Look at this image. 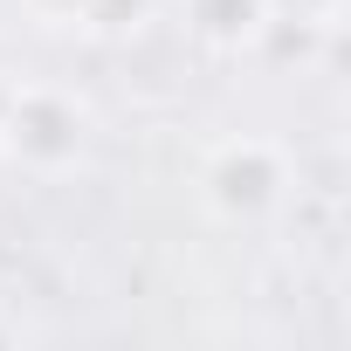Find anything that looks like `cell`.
Here are the masks:
<instances>
[{
    "label": "cell",
    "mask_w": 351,
    "mask_h": 351,
    "mask_svg": "<svg viewBox=\"0 0 351 351\" xmlns=\"http://www.w3.org/2000/svg\"><path fill=\"white\" fill-rule=\"evenodd\" d=\"M97 117L62 83H0V165L28 180H69L90 165Z\"/></svg>",
    "instance_id": "cell-1"
},
{
    "label": "cell",
    "mask_w": 351,
    "mask_h": 351,
    "mask_svg": "<svg viewBox=\"0 0 351 351\" xmlns=\"http://www.w3.org/2000/svg\"><path fill=\"white\" fill-rule=\"evenodd\" d=\"M289 186H296V158L282 138H262V131H234L221 145H207L200 158V207L228 228H262L289 207Z\"/></svg>",
    "instance_id": "cell-2"
},
{
    "label": "cell",
    "mask_w": 351,
    "mask_h": 351,
    "mask_svg": "<svg viewBox=\"0 0 351 351\" xmlns=\"http://www.w3.org/2000/svg\"><path fill=\"white\" fill-rule=\"evenodd\" d=\"M180 14L207 56H248L276 28V0H180Z\"/></svg>",
    "instance_id": "cell-3"
},
{
    "label": "cell",
    "mask_w": 351,
    "mask_h": 351,
    "mask_svg": "<svg viewBox=\"0 0 351 351\" xmlns=\"http://www.w3.org/2000/svg\"><path fill=\"white\" fill-rule=\"evenodd\" d=\"M158 0H56V21L76 28V35H97V42H124L152 21Z\"/></svg>",
    "instance_id": "cell-4"
}]
</instances>
